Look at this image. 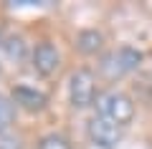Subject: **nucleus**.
I'll return each mask as SVG.
<instances>
[{
    "instance_id": "nucleus-1",
    "label": "nucleus",
    "mask_w": 152,
    "mask_h": 149,
    "mask_svg": "<svg viewBox=\"0 0 152 149\" xmlns=\"http://www.w3.org/2000/svg\"><path fill=\"white\" fill-rule=\"evenodd\" d=\"M96 116L107 119V121L117 124V126H127L134 119V101L124 91L109 89L96 96Z\"/></svg>"
},
{
    "instance_id": "nucleus-2",
    "label": "nucleus",
    "mask_w": 152,
    "mask_h": 149,
    "mask_svg": "<svg viewBox=\"0 0 152 149\" xmlns=\"http://www.w3.org/2000/svg\"><path fill=\"white\" fill-rule=\"evenodd\" d=\"M69 99L71 106L86 109L96 101V78L89 68H76L69 78Z\"/></svg>"
},
{
    "instance_id": "nucleus-9",
    "label": "nucleus",
    "mask_w": 152,
    "mask_h": 149,
    "mask_svg": "<svg viewBox=\"0 0 152 149\" xmlns=\"http://www.w3.org/2000/svg\"><path fill=\"white\" fill-rule=\"evenodd\" d=\"M13 116H15V104H13V99H8V96L0 94V137L10 129Z\"/></svg>"
},
{
    "instance_id": "nucleus-11",
    "label": "nucleus",
    "mask_w": 152,
    "mask_h": 149,
    "mask_svg": "<svg viewBox=\"0 0 152 149\" xmlns=\"http://www.w3.org/2000/svg\"><path fill=\"white\" fill-rule=\"evenodd\" d=\"M0 149H20V139H13V137H0Z\"/></svg>"
},
{
    "instance_id": "nucleus-7",
    "label": "nucleus",
    "mask_w": 152,
    "mask_h": 149,
    "mask_svg": "<svg viewBox=\"0 0 152 149\" xmlns=\"http://www.w3.org/2000/svg\"><path fill=\"white\" fill-rule=\"evenodd\" d=\"M102 43H104V36H102L99 31H94V28L81 31L79 36H76V48H79L81 53H86V56L96 53L99 48H102Z\"/></svg>"
},
{
    "instance_id": "nucleus-10",
    "label": "nucleus",
    "mask_w": 152,
    "mask_h": 149,
    "mask_svg": "<svg viewBox=\"0 0 152 149\" xmlns=\"http://www.w3.org/2000/svg\"><path fill=\"white\" fill-rule=\"evenodd\" d=\"M38 149H71L69 139L61 137V134H46L41 142H38Z\"/></svg>"
},
{
    "instance_id": "nucleus-6",
    "label": "nucleus",
    "mask_w": 152,
    "mask_h": 149,
    "mask_svg": "<svg viewBox=\"0 0 152 149\" xmlns=\"http://www.w3.org/2000/svg\"><path fill=\"white\" fill-rule=\"evenodd\" d=\"M13 104L28 109V111H41V109L48 104V96H46L43 91L33 89V86L20 84V86H15V89H13Z\"/></svg>"
},
{
    "instance_id": "nucleus-4",
    "label": "nucleus",
    "mask_w": 152,
    "mask_h": 149,
    "mask_svg": "<svg viewBox=\"0 0 152 149\" xmlns=\"http://www.w3.org/2000/svg\"><path fill=\"white\" fill-rule=\"evenodd\" d=\"M86 129H89V139H91L96 147H102V149H112L122 137V126H117V124L107 121V119H102V116H91Z\"/></svg>"
},
{
    "instance_id": "nucleus-5",
    "label": "nucleus",
    "mask_w": 152,
    "mask_h": 149,
    "mask_svg": "<svg viewBox=\"0 0 152 149\" xmlns=\"http://www.w3.org/2000/svg\"><path fill=\"white\" fill-rule=\"evenodd\" d=\"M31 63L41 76H53L56 71H58V66H61V53H58V48H56L53 43L43 41V43H38V46L33 48Z\"/></svg>"
},
{
    "instance_id": "nucleus-8",
    "label": "nucleus",
    "mask_w": 152,
    "mask_h": 149,
    "mask_svg": "<svg viewBox=\"0 0 152 149\" xmlns=\"http://www.w3.org/2000/svg\"><path fill=\"white\" fill-rule=\"evenodd\" d=\"M0 51H3L13 63H20V61L26 58V43H23V38H13V36L3 38V41H0Z\"/></svg>"
},
{
    "instance_id": "nucleus-3",
    "label": "nucleus",
    "mask_w": 152,
    "mask_h": 149,
    "mask_svg": "<svg viewBox=\"0 0 152 149\" xmlns=\"http://www.w3.org/2000/svg\"><path fill=\"white\" fill-rule=\"evenodd\" d=\"M140 63H142L140 51H134V48H129V46H122V48H117V51H112V53L102 61V68L114 78V76H124V73H129V71H134Z\"/></svg>"
}]
</instances>
